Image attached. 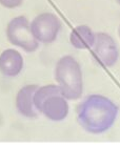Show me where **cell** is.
I'll use <instances>...</instances> for the list:
<instances>
[{
    "label": "cell",
    "instance_id": "obj_2",
    "mask_svg": "<svg viewBox=\"0 0 120 147\" xmlns=\"http://www.w3.org/2000/svg\"><path fill=\"white\" fill-rule=\"evenodd\" d=\"M55 78L58 87L66 99L77 100L82 96V71L77 60L72 56H64L57 62Z\"/></svg>",
    "mask_w": 120,
    "mask_h": 147
},
{
    "label": "cell",
    "instance_id": "obj_4",
    "mask_svg": "<svg viewBox=\"0 0 120 147\" xmlns=\"http://www.w3.org/2000/svg\"><path fill=\"white\" fill-rule=\"evenodd\" d=\"M5 35L11 44L24 52L33 53L39 47V42L32 34L30 21L24 16L13 18L6 25Z\"/></svg>",
    "mask_w": 120,
    "mask_h": 147
},
{
    "label": "cell",
    "instance_id": "obj_10",
    "mask_svg": "<svg viewBox=\"0 0 120 147\" xmlns=\"http://www.w3.org/2000/svg\"><path fill=\"white\" fill-rule=\"evenodd\" d=\"M23 0H0V4L6 9H16L20 6Z\"/></svg>",
    "mask_w": 120,
    "mask_h": 147
},
{
    "label": "cell",
    "instance_id": "obj_5",
    "mask_svg": "<svg viewBox=\"0 0 120 147\" xmlns=\"http://www.w3.org/2000/svg\"><path fill=\"white\" fill-rule=\"evenodd\" d=\"M30 25L35 39L39 43L45 44L54 42L61 30L60 19L55 14L49 12L41 13L36 16Z\"/></svg>",
    "mask_w": 120,
    "mask_h": 147
},
{
    "label": "cell",
    "instance_id": "obj_1",
    "mask_svg": "<svg viewBox=\"0 0 120 147\" xmlns=\"http://www.w3.org/2000/svg\"><path fill=\"white\" fill-rule=\"evenodd\" d=\"M117 115V106L110 99L100 95L89 96L77 109L78 122L91 134L106 131L114 124Z\"/></svg>",
    "mask_w": 120,
    "mask_h": 147
},
{
    "label": "cell",
    "instance_id": "obj_7",
    "mask_svg": "<svg viewBox=\"0 0 120 147\" xmlns=\"http://www.w3.org/2000/svg\"><path fill=\"white\" fill-rule=\"evenodd\" d=\"M37 85L23 86L16 96V107L22 116L26 118H37L38 110L34 104V95Z\"/></svg>",
    "mask_w": 120,
    "mask_h": 147
},
{
    "label": "cell",
    "instance_id": "obj_6",
    "mask_svg": "<svg viewBox=\"0 0 120 147\" xmlns=\"http://www.w3.org/2000/svg\"><path fill=\"white\" fill-rule=\"evenodd\" d=\"M92 47L94 57L101 65L105 67H111L117 62L119 57L117 44L108 34H95V41Z\"/></svg>",
    "mask_w": 120,
    "mask_h": 147
},
{
    "label": "cell",
    "instance_id": "obj_11",
    "mask_svg": "<svg viewBox=\"0 0 120 147\" xmlns=\"http://www.w3.org/2000/svg\"><path fill=\"white\" fill-rule=\"evenodd\" d=\"M116 1H117V3H118V4H120V0H116Z\"/></svg>",
    "mask_w": 120,
    "mask_h": 147
},
{
    "label": "cell",
    "instance_id": "obj_9",
    "mask_svg": "<svg viewBox=\"0 0 120 147\" xmlns=\"http://www.w3.org/2000/svg\"><path fill=\"white\" fill-rule=\"evenodd\" d=\"M95 41V33L87 25H78L70 35V42L75 49H91Z\"/></svg>",
    "mask_w": 120,
    "mask_h": 147
},
{
    "label": "cell",
    "instance_id": "obj_3",
    "mask_svg": "<svg viewBox=\"0 0 120 147\" xmlns=\"http://www.w3.org/2000/svg\"><path fill=\"white\" fill-rule=\"evenodd\" d=\"M34 104L38 113L55 122L64 120L68 115V101L58 85L38 86L34 95Z\"/></svg>",
    "mask_w": 120,
    "mask_h": 147
},
{
    "label": "cell",
    "instance_id": "obj_8",
    "mask_svg": "<svg viewBox=\"0 0 120 147\" xmlns=\"http://www.w3.org/2000/svg\"><path fill=\"white\" fill-rule=\"evenodd\" d=\"M23 58L16 49H9L0 55V73L6 77L18 76L23 68Z\"/></svg>",
    "mask_w": 120,
    "mask_h": 147
},
{
    "label": "cell",
    "instance_id": "obj_12",
    "mask_svg": "<svg viewBox=\"0 0 120 147\" xmlns=\"http://www.w3.org/2000/svg\"><path fill=\"white\" fill-rule=\"evenodd\" d=\"M119 37H120V26H119Z\"/></svg>",
    "mask_w": 120,
    "mask_h": 147
}]
</instances>
